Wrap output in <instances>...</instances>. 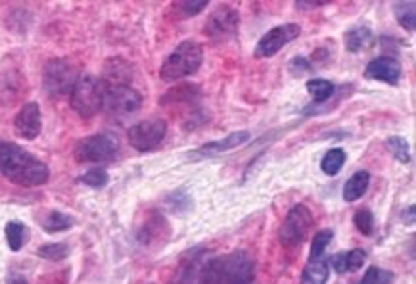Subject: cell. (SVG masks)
<instances>
[{"mask_svg":"<svg viewBox=\"0 0 416 284\" xmlns=\"http://www.w3.org/2000/svg\"><path fill=\"white\" fill-rule=\"evenodd\" d=\"M0 173L21 186H41L50 177L41 159L12 142H0Z\"/></svg>","mask_w":416,"mask_h":284,"instance_id":"6da1fadb","label":"cell"},{"mask_svg":"<svg viewBox=\"0 0 416 284\" xmlns=\"http://www.w3.org/2000/svg\"><path fill=\"white\" fill-rule=\"evenodd\" d=\"M202 60V46L194 41H184L171 52L169 56L165 58V62L161 63V70H159V77L165 83L181 81L184 77L194 75L196 71L200 70Z\"/></svg>","mask_w":416,"mask_h":284,"instance_id":"7a4b0ae2","label":"cell"},{"mask_svg":"<svg viewBox=\"0 0 416 284\" xmlns=\"http://www.w3.org/2000/svg\"><path fill=\"white\" fill-rule=\"evenodd\" d=\"M71 107L77 114L89 120L102 110L104 98V83L95 75H79L75 87L71 90Z\"/></svg>","mask_w":416,"mask_h":284,"instance_id":"3957f363","label":"cell"},{"mask_svg":"<svg viewBox=\"0 0 416 284\" xmlns=\"http://www.w3.org/2000/svg\"><path fill=\"white\" fill-rule=\"evenodd\" d=\"M119 154V142L110 135H90L75 144L73 156L79 164H107Z\"/></svg>","mask_w":416,"mask_h":284,"instance_id":"277c9868","label":"cell"},{"mask_svg":"<svg viewBox=\"0 0 416 284\" xmlns=\"http://www.w3.org/2000/svg\"><path fill=\"white\" fill-rule=\"evenodd\" d=\"M77 79V68L68 60H50L46 63L45 75H43V83H45V90L54 98H62V96L71 95V90L75 87Z\"/></svg>","mask_w":416,"mask_h":284,"instance_id":"5b68a950","label":"cell"},{"mask_svg":"<svg viewBox=\"0 0 416 284\" xmlns=\"http://www.w3.org/2000/svg\"><path fill=\"white\" fill-rule=\"evenodd\" d=\"M142 106V96L129 85H104L102 107L112 115H131Z\"/></svg>","mask_w":416,"mask_h":284,"instance_id":"8992f818","label":"cell"},{"mask_svg":"<svg viewBox=\"0 0 416 284\" xmlns=\"http://www.w3.org/2000/svg\"><path fill=\"white\" fill-rule=\"evenodd\" d=\"M311 227H313V215H311L309 208L297 204L288 211L286 219L280 228V240L286 246H297L299 242L305 240V236L309 234Z\"/></svg>","mask_w":416,"mask_h":284,"instance_id":"52a82bcc","label":"cell"},{"mask_svg":"<svg viewBox=\"0 0 416 284\" xmlns=\"http://www.w3.org/2000/svg\"><path fill=\"white\" fill-rule=\"evenodd\" d=\"M165 133H167V123L164 120H146L131 127L127 131V139L134 150L148 152L164 142Z\"/></svg>","mask_w":416,"mask_h":284,"instance_id":"ba28073f","label":"cell"},{"mask_svg":"<svg viewBox=\"0 0 416 284\" xmlns=\"http://www.w3.org/2000/svg\"><path fill=\"white\" fill-rule=\"evenodd\" d=\"M302 33V27L297 23H286V26H278L274 29H271L269 33H265L261 41L257 43V48H255V56L257 58H271L274 56L277 52H280L284 46L292 43L294 38L299 37Z\"/></svg>","mask_w":416,"mask_h":284,"instance_id":"9c48e42d","label":"cell"},{"mask_svg":"<svg viewBox=\"0 0 416 284\" xmlns=\"http://www.w3.org/2000/svg\"><path fill=\"white\" fill-rule=\"evenodd\" d=\"M238 23L240 16L234 8L219 6L206 21V35L215 41L233 37L234 33L238 31Z\"/></svg>","mask_w":416,"mask_h":284,"instance_id":"30bf717a","label":"cell"},{"mask_svg":"<svg viewBox=\"0 0 416 284\" xmlns=\"http://www.w3.org/2000/svg\"><path fill=\"white\" fill-rule=\"evenodd\" d=\"M16 133L26 140H35L41 133V107L37 102H29L19 110L14 121Z\"/></svg>","mask_w":416,"mask_h":284,"instance_id":"8fae6325","label":"cell"},{"mask_svg":"<svg viewBox=\"0 0 416 284\" xmlns=\"http://www.w3.org/2000/svg\"><path fill=\"white\" fill-rule=\"evenodd\" d=\"M366 79H372V81H382L390 83V85H395L401 77V63L395 60V58L382 56L372 60L365 70Z\"/></svg>","mask_w":416,"mask_h":284,"instance_id":"7c38bea8","label":"cell"},{"mask_svg":"<svg viewBox=\"0 0 416 284\" xmlns=\"http://www.w3.org/2000/svg\"><path fill=\"white\" fill-rule=\"evenodd\" d=\"M250 140V133L247 131H238V133H233L225 137L221 140H215V142H209V144L202 146V148H198L196 154L198 156H213V154H221V152H228L233 150V148H238L244 142Z\"/></svg>","mask_w":416,"mask_h":284,"instance_id":"4fadbf2b","label":"cell"},{"mask_svg":"<svg viewBox=\"0 0 416 284\" xmlns=\"http://www.w3.org/2000/svg\"><path fill=\"white\" fill-rule=\"evenodd\" d=\"M328 275H330V267L326 259H311L302 275V284H326Z\"/></svg>","mask_w":416,"mask_h":284,"instance_id":"5bb4252c","label":"cell"},{"mask_svg":"<svg viewBox=\"0 0 416 284\" xmlns=\"http://www.w3.org/2000/svg\"><path fill=\"white\" fill-rule=\"evenodd\" d=\"M368 183H370V175L366 171H357L355 175L349 177V181L343 186V200L346 202L359 200L361 196L366 192V189H368Z\"/></svg>","mask_w":416,"mask_h":284,"instance_id":"9a60e30c","label":"cell"},{"mask_svg":"<svg viewBox=\"0 0 416 284\" xmlns=\"http://www.w3.org/2000/svg\"><path fill=\"white\" fill-rule=\"evenodd\" d=\"M129 79H131V68L127 65L125 60L114 58L107 62L106 81H102L104 85H129Z\"/></svg>","mask_w":416,"mask_h":284,"instance_id":"2e32d148","label":"cell"},{"mask_svg":"<svg viewBox=\"0 0 416 284\" xmlns=\"http://www.w3.org/2000/svg\"><path fill=\"white\" fill-rule=\"evenodd\" d=\"M395 10V18H398L399 26L407 29V31H415L416 27V4L412 0L409 2H398L393 4Z\"/></svg>","mask_w":416,"mask_h":284,"instance_id":"e0dca14e","label":"cell"},{"mask_svg":"<svg viewBox=\"0 0 416 284\" xmlns=\"http://www.w3.org/2000/svg\"><path fill=\"white\" fill-rule=\"evenodd\" d=\"M372 33L368 27H353L346 33V46L351 52L363 51L370 43Z\"/></svg>","mask_w":416,"mask_h":284,"instance_id":"ac0fdd59","label":"cell"},{"mask_svg":"<svg viewBox=\"0 0 416 284\" xmlns=\"http://www.w3.org/2000/svg\"><path fill=\"white\" fill-rule=\"evenodd\" d=\"M343 164H346V152L334 148V150L326 152V156L321 162V167L326 175H338Z\"/></svg>","mask_w":416,"mask_h":284,"instance_id":"d6986e66","label":"cell"},{"mask_svg":"<svg viewBox=\"0 0 416 284\" xmlns=\"http://www.w3.org/2000/svg\"><path fill=\"white\" fill-rule=\"evenodd\" d=\"M307 90L315 102H324L334 95V85L326 79H311L307 81Z\"/></svg>","mask_w":416,"mask_h":284,"instance_id":"ffe728a7","label":"cell"},{"mask_svg":"<svg viewBox=\"0 0 416 284\" xmlns=\"http://www.w3.org/2000/svg\"><path fill=\"white\" fill-rule=\"evenodd\" d=\"M71 225H73V219H71L68 214H62V211H50L48 217L45 219V228L48 231V233L68 231Z\"/></svg>","mask_w":416,"mask_h":284,"instance_id":"44dd1931","label":"cell"},{"mask_svg":"<svg viewBox=\"0 0 416 284\" xmlns=\"http://www.w3.org/2000/svg\"><path fill=\"white\" fill-rule=\"evenodd\" d=\"M6 240L10 250H14V252L21 250L23 240H26V227L18 221H10L6 225Z\"/></svg>","mask_w":416,"mask_h":284,"instance_id":"7402d4cb","label":"cell"},{"mask_svg":"<svg viewBox=\"0 0 416 284\" xmlns=\"http://www.w3.org/2000/svg\"><path fill=\"white\" fill-rule=\"evenodd\" d=\"M353 223L357 231L361 234H365V236H370L374 233V215H372L370 209H357L353 215Z\"/></svg>","mask_w":416,"mask_h":284,"instance_id":"603a6c76","label":"cell"},{"mask_svg":"<svg viewBox=\"0 0 416 284\" xmlns=\"http://www.w3.org/2000/svg\"><path fill=\"white\" fill-rule=\"evenodd\" d=\"M388 146H390L391 154L401 162V164H409L410 154H409V142L403 139V137H391L388 140Z\"/></svg>","mask_w":416,"mask_h":284,"instance_id":"cb8c5ba5","label":"cell"},{"mask_svg":"<svg viewBox=\"0 0 416 284\" xmlns=\"http://www.w3.org/2000/svg\"><path fill=\"white\" fill-rule=\"evenodd\" d=\"M334 233L330 231V228H324V231H319L315 234V238H313V246H311V259L321 258L322 252L326 250L328 244H330V240H332Z\"/></svg>","mask_w":416,"mask_h":284,"instance_id":"d4e9b609","label":"cell"},{"mask_svg":"<svg viewBox=\"0 0 416 284\" xmlns=\"http://www.w3.org/2000/svg\"><path fill=\"white\" fill-rule=\"evenodd\" d=\"M81 181L85 184L92 186V189H102L107 183V171L104 167H92V169H89L82 175Z\"/></svg>","mask_w":416,"mask_h":284,"instance_id":"484cf974","label":"cell"},{"mask_svg":"<svg viewBox=\"0 0 416 284\" xmlns=\"http://www.w3.org/2000/svg\"><path fill=\"white\" fill-rule=\"evenodd\" d=\"M175 10L178 12L181 18H190V16H196V14H200L203 8H208V2L206 0H194V2H175L173 4Z\"/></svg>","mask_w":416,"mask_h":284,"instance_id":"4316f807","label":"cell"},{"mask_svg":"<svg viewBox=\"0 0 416 284\" xmlns=\"http://www.w3.org/2000/svg\"><path fill=\"white\" fill-rule=\"evenodd\" d=\"M68 246L62 244V242H58V244H46L38 250V256L45 259H50V261H62L65 256H68Z\"/></svg>","mask_w":416,"mask_h":284,"instance_id":"83f0119b","label":"cell"},{"mask_svg":"<svg viewBox=\"0 0 416 284\" xmlns=\"http://www.w3.org/2000/svg\"><path fill=\"white\" fill-rule=\"evenodd\" d=\"M391 273L380 269V267H370L365 273V277L361 278V284H390Z\"/></svg>","mask_w":416,"mask_h":284,"instance_id":"f1b7e54d","label":"cell"},{"mask_svg":"<svg viewBox=\"0 0 416 284\" xmlns=\"http://www.w3.org/2000/svg\"><path fill=\"white\" fill-rule=\"evenodd\" d=\"M366 253L363 250H351L347 252V271H357L361 269V265L365 263Z\"/></svg>","mask_w":416,"mask_h":284,"instance_id":"f546056e","label":"cell"},{"mask_svg":"<svg viewBox=\"0 0 416 284\" xmlns=\"http://www.w3.org/2000/svg\"><path fill=\"white\" fill-rule=\"evenodd\" d=\"M330 263H332V267H334V271L346 273L347 271V252L336 253L334 258L330 259Z\"/></svg>","mask_w":416,"mask_h":284,"instance_id":"4dcf8cb0","label":"cell"},{"mask_svg":"<svg viewBox=\"0 0 416 284\" xmlns=\"http://www.w3.org/2000/svg\"><path fill=\"white\" fill-rule=\"evenodd\" d=\"M8 284H27V280L23 277H19V275H14V277L8 280Z\"/></svg>","mask_w":416,"mask_h":284,"instance_id":"1f68e13d","label":"cell"}]
</instances>
